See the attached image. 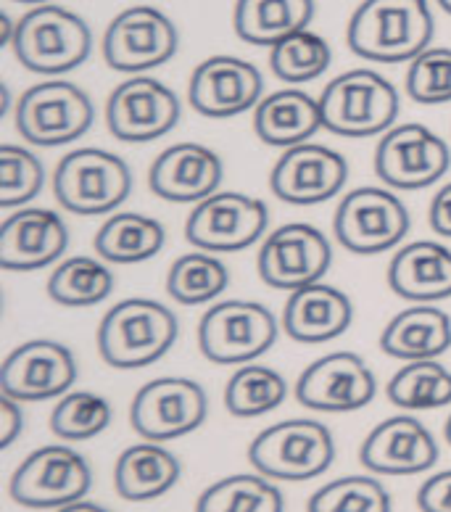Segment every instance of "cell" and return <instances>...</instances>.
I'll list each match as a JSON object with an SVG mask.
<instances>
[{
  "label": "cell",
  "instance_id": "obj_23",
  "mask_svg": "<svg viewBox=\"0 0 451 512\" xmlns=\"http://www.w3.org/2000/svg\"><path fill=\"white\" fill-rule=\"evenodd\" d=\"M225 167L217 151L201 143H175L161 151L148 172V185L161 201L201 204L219 191Z\"/></svg>",
  "mask_w": 451,
  "mask_h": 512
},
{
  "label": "cell",
  "instance_id": "obj_34",
  "mask_svg": "<svg viewBox=\"0 0 451 512\" xmlns=\"http://www.w3.org/2000/svg\"><path fill=\"white\" fill-rule=\"evenodd\" d=\"M386 396L401 410H438L451 404V373L436 359L407 362L391 375Z\"/></svg>",
  "mask_w": 451,
  "mask_h": 512
},
{
  "label": "cell",
  "instance_id": "obj_8",
  "mask_svg": "<svg viewBox=\"0 0 451 512\" xmlns=\"http://www.w3.org/2000/svg\"><path fill=\"white\" fill-rule=\"evenodd\" d=\"M16 130L30 146L56 148L80 140L93 127V101L80 85L45 80L32 85L14 111Z\"/></svg>",
  "mask_w": 451,
  "mask_h": 512
},
{
  "label": "cell",
  "instance_id": "obj_7",
  "mask_svg": "<svg viewBox=\"0 0 451 512\" xmlns=\"http://www.w3.org/2000/svg\"><path fill=\"white\" fill-rule=\"evenodd\" d=\"M280 322L259 301L227 299L206 309L198 322V346L214 365H251L270 352Z\"/></svg>",
  "mask_w": 451,
  "mask_h": 512
},
{
  "label": "cell",
  "instance_id": "obj_35",
  "mask_svg": "<svg viewBox=\"0 0 451 512\" xmlns=\"http://www.w3.org/2000/svg\"><path fill=\"white\" fill-rule=\"evenodd\" d=\"M288 396V383L267 365H241L225 386V407L235 417H262Z\"/></svg>",
  "mask_w": 451,
  "mask_h": 512
},
{
  "label": "cell",
  "instance_id": "obj_24",
  "mask_svg": "<svg viewBox=\"0 0 451 512\" xmlns=\"http://www.w3.org/2000/svg\"><path fill=\"white\" fill-rule=\"evenodd\" d=\"M354 322V304L341 288L328 283L293 291L285 301L283 328L299 344H325L343 336Z\"/></svg>",
  "mask_w": 451,
  "mask_h": 512
},
{
  "label": "cell",
  "instance_id": "obj_9",
  "mask_svg": "<svg viewBox=\"0 0 451 512\" xmlns=\"http://www.w3.org/2000/svg\"><path fill=\"white\" fill-rule=\"evenodd\" d=\"M407 204L391 188L364 185L343 196L333 217V233L343 249L359 256L386 254L409 233Z\"/></svg>",
  "mask_w": 451,
  "mask_h": 512
},
{
  "label": "cell",
  "instance_id": "obj_17",
  "mask_svg": "<svg viewBox=\"0 0 451 512\" xmlns=\"http://www.w3.org/2000/svg\"><path fill=\"white\" fill-rule=\"evenodd\" d=\"M77 381V359L53 338H32L8 354L0 370V391L16 402H45L69 394Z\"/></svg>",
  "mask_w": 451,
  "mask_h": 512
},
{
  "label": "cell",
  "instance_id": "obj_28",
  "mask_svg": "<svg viewBox=\"0 0 451 512\" xmlns=\"http://www.w3.org/2000/svg\"><path fill=\"white\" fill-rule=\"evenodd\" d=\"M180 460L156 441H140L119 454L114 465V489L127 502H151L175 489Z\"/></svg>",
  "mask_w": 451,
  "mask_h": 512
},
{
  "label": "cell",
  "instance_id": "obj_42",
  "mask_svg": "<svg viewBox=\"0 0 451 512\" xmlns=\"http://www.w3.org/2000/svg\"><path fill=\"white\" fill-rule=\"evenodd\" d=\"M24 431L22 402H16L11 396H0V447L8 449Z\"/></svg>",
  "mask_w": 451,
  "mask_h": 512
},
{
  "label": "cell",
  "instance_id": "obj_21",
  "mask_svg": "<svg viewBox=\"0 0 451 512\" xmlns=\"http://www.w3.org/2000/svg\"><path fill=\"white\" fill-rule=\"evenodd\" d=\"M359 462L375 476H417L438 462V444L417 417L393 415L367 433Z\"/></svg>",
  "mask_w": 451,
  "mask_h": 512
},
{
  "label": "cell",
  "instance_id": "obj_38",
  "mask_svg": "<svg viewBox=\"0 0 451 512\" xmlns=\"http://www.w3.org/2000/svg\"><path fill=\"white\" fill-rule=\"evenodd\" d=\"M111 402L95 391H69L51 412V431L64 441H88L111 425Z\"/></svg>",
  "mask_w": 451,
  "mask_h": 512
},
{
  "label": "cell",
  "instance_id": "obj_10",
  "mask_svg": "<svg viewBox=\"0 0 451 512\" xmlns=\"http://www.w3.org/2000/svg\"><path fill=\"white\" fill-rule=\"evenodd\" d=\"M93 468L77 449L64 444L40 447L14 470L8 491L16 505L30 510H59L88 497Z\"/></svg>",
  "mask_w": 451,
  "mask_h": 512
},
{
  "label": "cell",
  "instance_id": "obj_46",
  "mask_svg": "<svg viewBox=\"0 0 451 512\" xmlns=\"http://www.w3.org/2000/svg\"><path fill=\"white\" fill-rule=\"evenodd\" d=\"M16 3H27V6H45V3H51V0H16Z\"/></svg>",
  "mask_w": 451,
  "mask_h": 512
},
{
  "label": "cell",
  "instance_id": "obj_25",
  "mask_svg": "<svg viewBox=\"0 0 451 512\" xmlns=\"http://www.w3.org/2000/svg\"><path fill=\"white\" fill-rule=\"evenodd\" d=\"M388 286L412 304H436L451 296V249L438 241L401 246L388 264Z\"/></svg>",
  "mask_w": 451,
  "mask_h": 512
},
{
  "label": "cell",
  "instance_id": "obj_47",
  "mask_svg": "<svg viewBox=\"0 0 451 512\" xmlns=\"http://www.w3.org/2000/svg\"><path fill=\"white\" fill-rule=\"evenodd\" d=\"M436 3H438V6H441V8H444L446 14L451 16V0H436Z\"/></svg>",
  "mask_w": 451,
  "mask_h": 512
},
{
  "label": "cell",
  "instance_id": "obj_12",
  "mask_svg": "<svg viewBox=\"0 0 451 512\" xmlns=\"http://www.w3.org/2000/svg\"><path fill=\"white\" fill-rule=\"evenodd\" d=\"M270 225L262 198L238 191H217L196 204L185 222V238L209 254H233L254 246Z\"/></svg>",
  "mask_w": 451,
  "mask_h": 512
},
{
  "label": "cell",
  "instance_id": "obj_39",
  "mask_svg": "<svg viewBox=\"0 0 451 512\" xmlns=\"http://www.w3.org/2000/svg\"><path fill=\"white\" fill-rule=\"evenodd\" d=\"M45 185V167L32 151L14 143L0 146V206L16 209L30 204Z\"/></svg>",
  "mask_w": 451,
  "mask_h": 512
},
{
  "label": "cell",
  "instance_id": "obj_15",
  "mask_svg": "<svg viewBox=\"0 0 451 512\" xmlns=\"http://www.w3.org/2000/svg\"><path fill=\"white\" fill-rule=\"evenodd\" d=\"M209 415L201 383L190 378H156L140 388L130 407V423L143 441H175L198 431Z\"/></svg>",
  "mask_w": 451,
  "mask_h": 512
},
{
  "label": "cell",
  "instance_id": "obj_43",
  "mask_svg": "<svg viewBox=\"0 0 451 512\" xmlns=\"http://www.w3.org/2000/svg\"><path fill=\"white\" fill-rule=\"evenodd\" d=\"M428 220H430V227H433L438 235L451 238V183H446L444 188L433 196V201H430Z\"/></svg>",
  "mask_w": 451,
  "mask_h": 512
},
{
  "label": "cell",
  "instance_id": "obj_40",
  "mask_svg": "<svg viewBox=\"0 0 451 512\" xmlns=\"http://www.w3.org/2000/svg\"><path fill=\"white\" fill-rule=\"evenodd\" d=\"M404 88L422 106L451 103V48H428L409 61Z\"/></svg>",
  "mask_w": 451,
  "mask_h": 512
},
{
  "label": "cell",
  "instance_id": "obj_48",
  "mask_svg": "<svg viewBox=\"0 0 451 512\" xmlns=\"http://www.w3.org/2000/svg\"><path fill=\"white\" fill-rule=\"evenodd\" d=\"M444 433H446V441H449V447H451V415H449V420H446Z\"/></svg>",
  "mask_w": 451,
  "mask_h": 512
},
{
  "label": "cell",
  "instance_id": "obj_45",
  "mask_svg": "<svg viewBox=\"0 0 451 512\" xmlns=\"http://www.w3.org/2000/svg\"><path fill=\"white\" fill-rule=\"evenodd\" d=\"M0 43L3 45H11L14 43V37H16V22L14 19H11V16L8 14H3L0 16Z\"/></svg>",
  "mask_w": 451,
  "mask_h": 512
},
{
  "label": "cell",
  "instance_id": "obj_29",
  "mask_svg": "<svg viewBox=\"0 0 451 512\" xmlns=\"http://www.w3.org/2000/svg\"><path fill=\"white\" fill-rule=\"evenodd\" d=\"M314 14V0H235L233 27L246 43L275 48L285 37L309 30Z\"/></svg>",
  "mask_w": 451,
  "mask_h": 512
},
{
  "label": "cell",
  "instance_id": "obj_2",
  "mask_svg": "<svg viewBox=\"0 0 451 512\" xmlns=\"http://www.w3.org/2000/svg\"><path fill=\"white\" fill-rule=\"evenodd\" d=\"M180 322L167 304L132 296L103 315L95 341L98 354L109 367L140 370L159 362L175 346Z\"/></svg>",
  "mask_w": 451,
  "mask_h": 512
},
{
  "label": "cell",
  "instance_id": "obj_36",
  "mask_svg": "<svg viewBox=\"0 0 451 512\" xmlns=\"http://www.w3.org/2000/svg\"><path fill=\"white\" fill-rule=\"evenodd\" d=\"M330 61H333L330 43L312 30L296 32L270 48L272 74L288 85H304V82L317 80L328 72Z\"/></svg>",
  "mask_w": 451,
  "mask_h": 512
},
{
  "label": "cell",
  "instance_id": "obj_30",
  "mask_svg": "<svg viewBox=\"0 0 451 512\" xmlns=\"http://www.w3.org/2000/svg\"><path fill=\"white\" fill-rule=\"evenodd\" d=\"M167 243V230L159 220L140 212L111 214L95 233V251L103 262H148Z\"/></svg>",
  "mask_w": 451,
  "mask_h": 512
},
{
  "label": "cell",
  "instance_id": "obj_3",
  "mask_svg": "<svg viewBox=\"0 0 451 512\" xmlns=\"http://www.w3.org/2000/svg\"><path fill=\"white\" fill-rule=\"evenodd\" d=\"M320 106L325 130L341 138H372L396 127L401 96L375 69H351L328 82Z\"/></svg>",
  "mask_w": 451,
  "mask_h": 512
},
{
  "label": "cell",
  "instance_id": "obj_26",
  "mask_svg": "<svg viewBox=\"0 0 451 512\" xmlns=\"http://www.w3.org/2000/svg\"><path fill=\"white\" fill-rule=\"evenodd\" d=\"M325 130L320 98H312L301 88L277 90L262 98L254 109V132L262 143L275 148H293Z\"/></svg>",
  "mask_w": 451,
  "mask_h": 512
},
{
  "label": "cell",
  "instance_id": "obj_16",
  "mask_svg": "<svg viewBox=\"0 0 451 512\" xmlns=\"http://www.w3.org/2000/svg\"><path fill=\"white\" fill-rule=\"evenodd\" d=\"M180 98L161 80L135 74L119 82L106 103V125L124 143H151L180 122Z\"/></svg>",
  "mask_w": 451,
  "mask_h": 512
},
{
  "label": "cell",
  "instance_id": "obj_6",
  "mask_svg": "<svg viewBox=\"0 0 451 512\" xmlns=\"http://www.w3.org/2000/svg\"><path fill=\"white\" fill-rule=\"evenodd\" d=\"M132 191L130 164L103 148H77L56 164L53 193L66 212L82 217L117 212Z\"/></svg>",
  "mask_w": 451,
  "mask_h": 512
},
{
  "label": "cell",
  "instance_id": "obj_1",
  "mask_svg": "<svg viewBox=\"0 0 451 512\" xmlns=\"http://www.w3.org/2000/svg\"><path fill=\"white\" fill-rule=\"evenodd\" d=\"M433 35L428 0H364L351 14L346 43L364 61L404 64L428 51Z\"/></svg>",
  "mask_w": 451,
  "mask_h": 512
},
{
  "label": "cell",
  "instance_id": "obj_4",
  "mask_svg": "<svg viewBox=\"0 0 451 512\" xmlns=\"http://www.w3.org/2000/svg\"><path fill=\"white\" fill-rule=\"evenodd\" d=\"M16 59L35 74H66L90 59L93 32L80 14L69 8L45 3L16 22L14 43Z\"/></svg>",
  "mask_w": 451,
  "mask_h": 512
},
{
  "label": "cell",
  "instance_id": "obj_41",
  "mask_svg": "<svg viewBox=\"0 0 451 512\" xmlns=\"http://www.w3.org/2000/svg\"><path fill=\"white\" fill-rule=\"evenodd\" d=\"M420 512H451V470L430 476L417 491Z\"/></svg>",
  "mask_w": 451,
  "mask_h": 512
},
{
  "label": "cell",
  "instance_id": "obj_18",
  "mask_svg": "<svg viewBox=\"0 0 451 512\" xmlns=\"http://www.w3.org/2000/svg\"><path fill=\"white\" fill-rule=\"evenodd\" d=\"M378 394L372 367L354 352H333L306 367L296 383V399L314 412H357Z\"/></svg>",
  "mask_w": 451,
  "mask_h": 512
},
{
  "label": "cell",
  "instance_id": "obj_27",
  "mask_svg": "<svg viewBox=\"0 0 451 512\" xmlns=\"http://www.w3.org/2000/svg\"><path fill=\"white\" fill-rule=\"evenodd\" d=\"M449 346L451 317L433 304H415L393 315L380 333V349L401 362L438 359Z\"/></svg>",
  "mask_w": 451,
  "mask_h": 512
},
{
  "label": "cell",
  "instance_id": "obj_11",
  "mask_svg": "<svg viewBox=\"0 0 451 512\" xmlns=\"http://www.w3.org/2000/svg\"><path fill=\"white\" fill-rule=\"evenodd\" d=\"M333 264V246L320 227L309 222H288L264 238L256 270L275 291H299L322 283Z\"/></svg>",
  "mask_w": 451,
  "mask_h": 512
},
{
  "label": "cell",
  "instance_id": "obj_13",
  "mask_svg": "<svg viewBox=\"0 0 451 512\" xmlns=\"http://www.w3.org/2000/svg\"><path fill=\"white\" fill-rule=\"evenodd\" d=\"M449 164L446 140L420 122L391 127L375 148V175L391 191L430 188L449 172Z\"/></svg>",
  "mask_w": 451,
  "mask_h": 512
},
{
  "label": "cell",
  "instance_id": "obj_31",
  "mask_svg": "<svg viewBox=\"0 0 451 512\" xmlns=\"http://www.w3.org/2000/svg\"><path fill=\"white\" fill-rule=\"evenodd\" d=\"M196 512H285L283 491L262 473H238L206 486Z\"/></svg>",
  "mask_w": 451,
  "mask_h": 512
},
{
  "label": "cell",
  "instance_id": "obj_19",
  "mask_svg": "<svg viewBox=\"0 0 451 512\" xmlns=\"http://www.w3.org/2000/svg\"><path fill=\"white\" fill-rule=\"evenodd\" d=\"M349 180V161L320 143L285 148L270 172V188L280 201L293 206L325 204L343 191Z\"/></svg>",
  "mask_w": 451,
  "mask_h": 512
},
{
  "label": "cell",
  "instance_id": "obj_44",
  "mask_svg": "<svg viewBox=\"0 0 451 512\" xmlns=\"http://www.w3.org/2000/svg\"><path fill=\"white\" fill-rule=\"evenodd\" d=\"M56 512H111L109 507L98 505V502H88V499H80V502H72V505L59 507Z\"/></svg>",
  "mask_w": 451,
  "mask_h": 512
},
{
  "label": "cell",
  "instance_id": "obj_5",
  "mask_svg": "<svg viewBox=\"0 0 451 512\" xmlns=\"http://www.w3.org/2000/svg\"><path fill=\"white\" fill-rule=\"evenodd\" d=\"M335 460L330 428L312 417H293L264 428L248 444V462L272 481H312Z\"/></svg>",
  "mask_w": 451,
  "mask_h": 512
},
{
  "label": "cell",
  "instance_id": "obj_32",
  "mask_svg": "<svg viewBox=\"0 0 451 512\" xmlns=\"http://www.w3.org/2000/svg\"><path fill=\"white\" fill-rule=\"evenodd\" d=\"M114 291V272L95 256H69L48 278V296L61 307H95Z\"/></svg>",
  "mask_w": 451,
  "mask_h": 512
},
{
  "label": "cell",
  "instance_id": "obj_22",
  "mask_svg": "<svg viewBox=\"0 0 451 512\" xmlns=\"http://www.w3.org/2000/svg\"><path fill=\"white\" fill-rule=\"evenodd\" d=\"M69 249L64 217L43 206H19L0 227V267L11 272L43 270Z\"/></svg>",
  "mask_w": 451,
  "mask_h": 512
},
{
  "label": "cell",
  "instance_id": "obj_37",
  "mask_svg": "<svg viewBox=\"0 0 451 512\" xmlns=\"http://www.w3.org/2000/svg\"><path fill=\"white\" fill-rule=\"evenodd\" d=\"M309 512H391V494L375 476H343L309 497Z\"/></svg>",
  "mask_w": 451,
  "mask_h": 512
},
{
  "label": "cell",
  "instance_id": "obj_33",
  "mask_svg": "<svg viewBox=\"0 0 451 512\" xmlns=\"http://www.w3.org/2000/svg\"><path fill=\"white\" fill-rule=\"evenodd\" d=\"M230 286V270L209 251H190L177 256L167 272V293L177 304L198 307L219 299Z\"/></svg>",
  "mask_w": 451,
  "mask_h": 512
},
{
  "label": "cell",
  "instance_id": "obj_20",
  "mask_svg": "<svg viewBox=\"0 0 451 512\" xmlns=\"http://www.w3.org/2000/svg\"><path fill=\"white\" fill-rule=\"evenodd\" d=\"M264 77L251 61L238 56H211L193 69L188 101L209 119H230L262 103Z\"/></svg>",
  "mask_w": 451,
  "mask_h": 512
},
{
  "label": "cell",
  "instance_id": "obj_14",
  "mask_svg": "<svg viewBox=\"0 0 451 512\" xmlns=\"http://www.w3.org/2000/svg\"><path fill=\"white\" fill-rule=\"evenodd\" d=\"M180 48L175 22L159 8L132 6L111 19L103 35V59L114 72L143 74L167 64Z\"/></svg>",
  "mask_w": 451,
  "mask_h": 512
}]
</instances>
